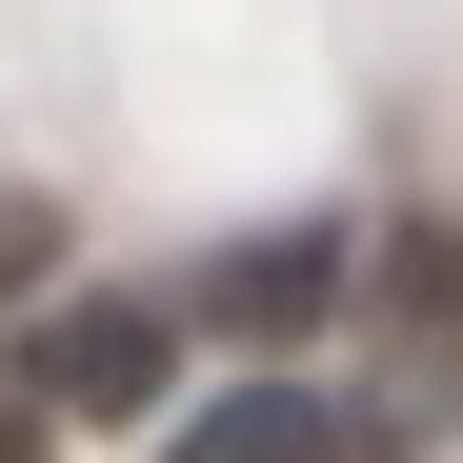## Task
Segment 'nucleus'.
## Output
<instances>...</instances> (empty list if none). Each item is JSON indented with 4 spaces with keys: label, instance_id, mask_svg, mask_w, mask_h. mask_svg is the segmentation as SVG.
Instances as JSON below:
<instances>
[{
    "label": "nucleus",
    "instance_id": "nucleus-4",
    "mask_svg": "<svg viewBox=\"0 0 463 463\" xmlns=\"http://www.w3.org/2000/svg\"><path fill=\"white\" fill-rule=\"evenodd\" d=\"M0 463H41V403H21V363H0Z\"/></svg>",
    "mask_w": 463,
    "mask_h": 463
},
{
    "label": "nucleus",
    "instance_id": "nucleus-3",
    "mask_svg": "<svg viewBox=\"0 0 463 463\" xmlns=\"http://www.w3.org/2000/svg\"><path fill=\"white\" fill-rule=\"evenodd\" d=\"M323 302H343V242H323V222H282V242H222V262L182 282V323L262 363V343H302V323H323Z\"/></svg>",
    "mask_w": 463,
    "mask_h": 463
},
{
    "label": "nucleus",
    "instance_id": "nucleus-2",
    "mask_svg": "<svg viewBox=\"0 0 463 463\" xmlns=\"http://www.w3.org/2000/svg\"><path fill=\"white\" fill-rule=\"evenodd\" d=\"M162 463H403V443H383L343 383H302V363H242V383H222V403H202Z\"/></svg>",
    "mask_w": 463,
    "mask_h": 463
},
{
    "label": "nucleus",
    "instance_id": "nucleus-1",
    "mask_svg": "<svg viewBox=\"0 0 463 463\" xmlns=\"http://www.w3.org/2000/svg\"><path fill=\"white\" fill-rule=\"evenodd\" d=\"M182 302H141V282H61L41 323H21V403L41 423H162L182 403Z\"/></svg>",
    "mask_w": 463,
    "mask_h": 463
}]
</instances>
